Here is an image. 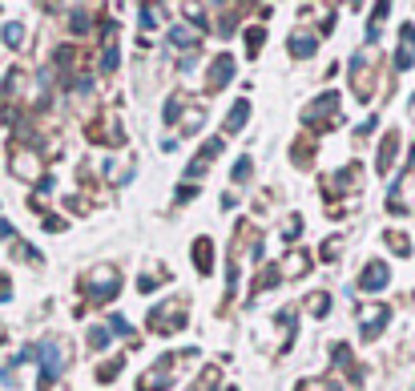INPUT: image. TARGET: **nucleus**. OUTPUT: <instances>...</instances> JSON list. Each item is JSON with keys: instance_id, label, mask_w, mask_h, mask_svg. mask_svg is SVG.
Wrapping results in <instances>:
<instances>
[{"instance_id": "2", "label": "nucleus", "mask_w": 415, "mask_h": 391, "mask_svg": "<svg viewBox=\"0 0 415 391\" xmlns=\"http://www.w3.org/2000/svg\"><path fill=\"white\" fill-rule=\"evenodd\" d=\"M117 287H121V278H117L114 266H97V270L89 275V282H85V290H89V299H93V303L109 299V294H114Z\"/></svg>"}, {"instance_id": "3", "label": "nucleus", "mask_w": 415, "mask_h": 391, "mask_svg": "<svg viewBox=\"0 0 415 391\" xmlns=\"http://www.w3.org/2000/svg\"><path fill=\"white\" fill-rule=\"evenodd\" d=\"M61 363H65L61 347L57 343H40V391L52 387V379L61 375Z\"/></svg>"}, {"instance_id": "18", "label": "nucleus", "mask_w": 415, "mask_h": 391, "mask_svg": "<svg viewBox=\"0 0 415 391\" xmlns=\"http://www.w3.org/2000/svg\"><path fill=\"white\" fill-rule=\"evenodd\" d=\"M105 343H109V335H105L101 327H93V331H89V347H105Z\"/></svg>"}, {"instance_id": "15", "label": "nucleus", "mask_w": 415, "mask_h": 391, "mask_svg": "<svg viewBox=\"0 0 415 391\" xmlns=\"http://www.w3.org/2000/svg\"><path fill=\"white\" fill-rule=\"evenodd\" d=\"M117 371H121V359H114V363H105V367H101V375H97V379H101V383H109V379H114Z\"/></svg>"}, {"instance_id": "11", "label": "nucleus", "mask_w": 415, "mask_h": 391, "mask_svg": "<svg viewBox=\"0 0 415 391\" xmlns=\"http://www.w3.org/2000/svg\"><path fill=\"white\" fill-rule=\"evenodd\" d=\"M395 141H399V133L391 129L387 138H383V153H379V174H383V170L391 165V158H395Z\"/></svg>"}, {"instance_id": "6", "label": "nucleus", "mask_w": 415, "mask_h": 391, "mask_svg": "<svg viewBox=\"0 0 415 391\" xmlns=\"http://www.w3.org/2000/svg\"><path fill=\"white\" fill-rule=\"evenodd\" d=\"M387 282H391L387 263H371L363 270V278H359V287H363V290H379V287H387Z\"/></svg>"}, {"instance_id": "7", "label": "nucleus", "mask_w": 415, "mask_h": 391, "mask_svg": "<svg viewBox=\"0 0 415 391\" xmlns=\"http://www.w3.org/2000/svg\"><path fill=\"white\" fill-rule=\"evenodd\" d=\"M387 323V307H367L363 311V339H375V331H383Z\"/></svg>"}, {"instance_id": "4", "label": "nucleus", "mask_w": 415, "mask_h": 391, "mask_svg": "<svg viewBox=\"0 0 415 391\" xmlns=\"http://www.w3.org/2000/svg\"><path fill=\"white\" fill-rule=\"evenodd\" d=\"M218 153H222V138H210L206 145H201V153H198V158L189 162V170H186V174H189V177H198L201 170H206V165H210V162L218 158Z\"/></svg>"}, {"instance_id": "13", "label": "nucleus", "mask_w": 415, "mask_h": 391, "mask_svg": "<svg viewBox=\"0 0 415 391\" xmlns=\"http://www.w3.org/2000/svg\"><path fill=\"white\" fill-rule=\"evenodd\" d=\"M290 53H294V57H311V53H315V37H290Z\"/></svg>"}, {"instance_id": "9", "label": "nucleus", "mask_w": 415, "mask_h": 391, "mask_svg": "<svg viewBox=\"0 0 415 391\" xmlns=\"http://www.w3.org/2000/svg\"><path fill=\"white\" fill-rule=\"evenodd\" d=\"M37 170H40V165H37V158H33V153H16V158H13V174L16 177H33Z\"/></svg>"}, {"instance_id": "20", "label": "nucleus", "mask_w": 415, "mask_h": 391, "mask_svg": "<svg viewBox=\"0 0 415 391\" xmlns=\"http://www.w3.org/2000/svg\"><path fill=\"white\" fill-rule=\"evenodd\" d=\"M246 174H250V162H246V158H242V162L234 165V182H242V177H246Z\"/></svg>"}, {"instance_id": "17", "label": "nucleus", "mask_w": 415, "mask_h": 391, "mask_svg": "<svg viewBox=\"0 0 415 391\" xmlns=\"http://www.w3.org/2000/svg\"><path fill=\"white\" fill-rule=\"evenodd\" d=\"M327 294H311V311H315V315H327Z\"/></svg>"}, {"instance_id": "16", "label": "nucleus", "mask_w": 415, "mask_h": 391, "mask_svg": "<svg viewBox=\"0 0 415 391\" xmlns=\"http://www.w3.org/2000/svg\"><path fill=\"white\" fill-rule=\"evenodd\" d=\"M387 242H391V250H395V254H407V250H411V246H407V238H403V234H387Z\"/></svg>"}, {"instance_id": "5", "label": "nucleus", "mask_w": 415, "mask_h": 391, "mask_svg": "<svg viewBox=\"0 0 415 391\" xmlns=\"http://www.w3.org/2000/svg\"><path fill=\"white\" fill-rule=\"evenodd\" d=\"M335 109H339V97H335V93H327V97H319V101L311 105V109H306V121L315 126V117H319V121L327 126V121H335V117H331Z\"/></svg>"}, {"instance_id": "10", "label": "nucleus", "mask_w": 415, "mask_h": 391, "mask_svg": "<svg viewBox=\"0 0 415 391\" xmlns=\"http://www.w3.org/2000/svg\"><path fill=\"white\" fill-rule=\"evenodd\" d=\"M411 61H415V33H411V28H403V40H399V69H407Z\"/></svg>"}, {"instance_id": "22", "label": "nucleus", "mask_w": 415, "mask_h": 391, "mask_svg": "<svg viewBox=\"0 0 415 391\" xmlns=\"http://www.w3.org/2000/svg\"><path fill=\"white\" fill-rule=\"evenodd\" d=\"M0 238H9V226H4V222H0Z\"/></svg>"}, {"instance_id": "12", "label": "nucleus", "mask_w": 415, "mask_h": 391, "mask_svg": "<svg viewBox=\"0 0 415 391\" xmlns=\"http://www.w3.org/2000/svg\"><path fill=\"white\" fill-rule=\"evenodd\" d=\"M246 114H250V105L246 101H238L234 109H230V117H226V133H234V129H242V121H246Z\"/></svg>"}, {"instance_id": "1", "label": "nucleus", "mask_w": 415, "mask_h": 391, "mask_svg": "<svg viewBox=\"0 0 415 391\" xmlns=\"http://www.w3.org/2000/svg\"><path fill=\"white\" fill-rule=\"evenodd\" d=\"M182 323H186V299H170L157 311H150V331H157V335H170Z\"/></svg>"}, {"instance_id": "19", "label": "nucleus", "mask_w": 415, "mask_h": 391, "mask_svg": "<svg viewBox=\"0 0 415 391\" xmlns=\"http://www.w3.org/2000/svg\"><path fill=\"white\" fill-rule=\"evenodd\" d=\"M4 40H9V45H21V40H25L21 25H9V28H4Z\"/></svg>"}, {"instance_id": "14", "label": "nucleus", "mask_w": 415, "mask_h": 391, "mask_svg": "<svg viewBox=\"0 0 415 391\" xmlns=\"http://www.w3.org/2000/svg\"><path fill=\"white\" fill-rule=\"evenodd\" d=\"M194 258H198L201 270H210V238H198V242H194Z\"/></svg>"}, {"instance_id": "8", "label": "nucleus", "mask_w": 415, "mask_h": 391, "mask_svg": "<svg viewBox=\"0 0 415 391\" xmlns=\"http://www.w3.org/2000/svg\"><path fill=\"white\" fill-rule=\"evenodd\" d=\"M230 73H234V61L230 57H218V65L210 69V89H222L230 81Z\"/></svg>"}, {"instance_id": "21", "label": "nucleus", "mask_w": 415, "mask_h": 391, "mask_svg": "<svg viewBox=\"0 0 415 391\" xmlns=\"http://www.w3.org/2000/svg\"><path fill=\"white\" fill-rule=\"evenodd\" d=\"M0 299H9V282H0Z\"/></svg>"}]
</instances>
